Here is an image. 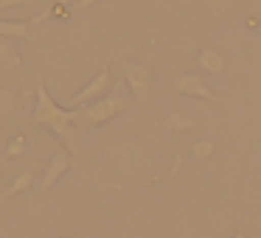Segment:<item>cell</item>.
<instances>
[{
  "label": "cell",
  "instance_id": "6da1fadb",
  "mask_svg": "<svg viewBox=\"0 0 261 238\" xmlns=\"http://www.w3.org/2000/svg\"><path fill=\"white\" fill-rule=\"evenodd\" d=\"M31 126H45L51 129L59 140L68 146L70 154H79V126H76V109H65L51 98L45 84L37 87V101L34 112H31Z\"/></svg>",
  "mask_w": 261,
  "mask_h": 238
},
{
  "label": "cell",
  "instance_id": "7a4b0ae2",
  "mask_svg": "<svg viewBox=\"0 0 261 238\" xmlns=\"http://www.w3.org/2000/svg\"><path fill=\"white\" fill-rule=\"evenodd\" d=\"M129 109V96L124 90L107 93V96L96 98V101L85 104L76 109V126L79 129H93V126H104L110 121H115L118 115H124Z\"/></svg>",
  "mask_w": 261,
  "mask_h": 238
},
{
  "label": "cell",
  "instance_id": "3957f363",
  "mask_svg": "<svg viewBox=\"0 0 261 238\" xmlns=\"http://www.w3.org/2000/svg\"><path fill=\"white\" fill-rule=\"evenodd\" d=\"M110 165H113V171L118 176L132 180L141 171H146L152 165V160H149L146 148L138 146V143H121V146L110 148Z\"/></svg>",
  "mask_w": 261,
  "mask_h": 238
},
{
  "label": "cell",
  "instance_id": "277c9868",
  "mask_svg": "<svg viewBox=\"0 0 261 238\" xmlns=\"http://www.w3.org/2000/svg\"><path fill=\"white\" fill-rule=\"evenodd\" d=\"M171 87H174V93L188 96V98H202V101H208V104H227V98L219 96V93H214L208 84H205L202 76H197V73L174 76V79H171Z\"/></svg>",
  "mask_w": 261,
  "mask_h": 238
},
{
  "label": "cell",
  "instance_id": "5b68a950",
  "mask_svg": "<svg viewBox=\"0 0 261 238\" xmlns=\"http://www.w3.org/2000/svg\"><path fill=\"white\" fill-rule=\"evenodd\" d=\"M113 87V68H101L96 76H93L90 81H87L85 87H82L79 93H76L73 98H70V109H79V107H85V104H90V101H96V98H101V96H107V90Z\"/></svg>",
  "mask_w": 261,
  "mask_h": 238
},
{
  "label": "cell",
  "instance_id": "8992f818",
  "mask_svg": "<svg viewBox=\"0 0 261 238\" xmlns=\"http://www.w3.org/2000/svg\"><path fill=\"white\" fill-rule=\"evenodd\" d=\"M121 68H124L126 84H129V90H132V96H135V101L146 107V104L152 101V73H149V68H143V65H135V62H124Z\"/></svg>",
  "mask_w": 261,
  "mask_h": 238
},
{
  "label": "cell",
  "instance_id": "52a82bcc",
  "mask_svg": "<svg viewBox=\"0 0 261 238\" xmlns=\"http://www.w3.org/2000/svg\"><path fill=\"white\" fill-rule=\"evenodd\" d=\"M70 154L68 152H57L51 160H48V165H45V174H42V182H40V193H48L54 185H57V180L62 174H68L70 171Z\"/></svg>",
  "mask_w": 261,
  "mask_h": 238
},
{
  "label": "cell",
  "instance_id": "ba28073f",
  "mask_svg": "<svg viewBox=\"0 0 261 238\" xmlns=\"http://www.w3.org/2000/svg\"><path fill=\"white\" fill-rule=\"evenodd\" d=\"M197 65H199V70H205V73H214V76H222V73H225V68H227L225 56H222L219 51H214V48H205V51H199Z\"/></svg>",
  "mask_w": 261,
  "mask_h": 238
},
{
  "label": "cell",
  "instance_id": "9c48e42d",
  "mask_svg": "<svg viewBox=\"0 0 261 238\" xmlns=\"http://www.w3.org/2000/svg\"><path fill=\"white\" fill-rule=\"evenodd\" d=\"M20 68H23V56H20V51L9 40L0 37V73H12V70H20Z\"/></svg>",
  "mask_w": 261,
  "mask_h": 238
},
{
  "label": "cell",
  "instance_id": "30bf717a",
  "mask_svg": "<svg viewBox=\"0 0 261 238\" xmlns=\"http://www.w3.org/2000/svg\"><path fill=\"white\" fill-rule=\"evenodd\" d=\"M163 129L171 132V135H182V132L197 129V121H194L191 115H186V112H169L166 121H163Z\"/></svg>",
  "mask_w": 261,
  "mask_h": 238
},
{
  "label": "cell",
  "instance_id": "8fae6325",
  "mask_svg": "<svg viewBox=\"0 0 261 238\" xmlns=\"http://www.w3.org/2000/svg\"><path fill=\"white\" fill-rule=\"evenodd\" d=\"M29 23H17V20H0V37L3 40H29Z\"/></svg>",
  "mask_w": 261,
  "mask_h": 238
},
{
  "label": "cell",
  "instance_id": "7c38bea8",
  "mask_svg": "<svg viewBox=\"0 0 261 238\" xmlns=\"http://www.w3.org/2000/svg\"><path fill=\"white\" fill-rule=\"evenodd\" d=\"M31 185H34V171L29 168V171H23V174H17V176H14V182L6 188V191H3V196H6V199H12V196H17V193H25Z\"/></svg>",
  "mask_w": 261,
  "mask_h": 238
},
{
  "label": "cell",
  "instance_id": "4fadbf2b",
  "mask_svg": "<svg viewBox=\"0 0 261 238\" xmlns=\"http://www.w3.org/2000/svg\"><path fill=\"white\" fill-rule=\"evenodd\" d=\"M216 152V143L211 137H199V140L191 143V157L194 160H211Z\"/></svg>",
  "mask_w": 261,
  "mask_h": 238
},
{
  "label": "cell",
  "instance_id": "5bb4252c",
  "mask_svg": "<svg viewBox=\"0 0 261 238\" xmlns=\"http://www.w3.org/2000/svg\"><path fill=\"white\" fill-rule=\"evenodd\" d=\"M202 3L214 17H225V14L236 12V6H239V0H202Z\"/></svg>",
  "mask_w": 261,
  "mask_h": 238
},
{
  "label": "cell",
  "instance_id": "9a60e30c",
  "mask_svg": "<svg viewBox=\"0 0 261 238\" xmlns=\"http://www.w3.org/2000/svg\"><path fill=\"white\" fill-rule=\"evenodd\" d=\"M25 148H29V140H25V135H14L12 143L6 146V152H3V157L6 160H17L25 154Z\"/></svg>",
  "mask_w": 261,
  "mask_h": 238
},
{
  "label": "cell",
  "instance_id": "2e32d148",
  "mask_svg": "<svg viewBox=\"0 0 261 238\" xmlns=\"http://www.w3.org/2000/svg\"><path fill=\"white\" fill-rule=\"evenodd\" d=\"M14 104H17V96H14L12 90H0V115H3V118L14 112Z\"/></svg>",
  "mask_w": 261,
  "mask_h": 238
},
{
  "label": "cell",
  "instance_id": "e0dca14e",
  "mask_svg": "<svg viewBox=\"0 0 261 238\" xmlns=\"http://www.w3.org/2000/svg\"><path fill=\"white\" fill-rule=\"evenodd\" d=\"M29 0H0V9H14V6H25Z\"/></svg>",
  "mask_w": 261,
  "mask_h": 238
},
{
  "label": "cell",
  "instance_id": "ac0fdd59",
  "mask_svg": "<svg viewBox=\"0 0 261 238\" xmlns=\"http://www.w3.org/2000/svg\"><path fill=\"white\" fill-rule=\"evenodd\" d=\"M90 6H96V0H76L73 3V9H90Z\"/></svg>",
  "mask_w": 261,
  "mask_h": 238
},
{
  "label": "cell",
  "instance_id": "d6986e66",
  "mask_svg": "<svg viewBox=\"0 0 261 238\" xmlns=\"http://www.w3.org/2000/svg\"><path fill=\"white\" fill-rule=\"evenodd\" d=\"M57 3H62V6H73L76 0H57Z\"/></svg>",
  "mask_w": 261,
  "mask_h": 238
},
{
  "label": "cell",
  "instance_id": "ffe728a7",
  "mask_svg": "<svg viewBox=\"0 0 261 238\" xmlns=\"http://www.w3.org/2000/svg\"><path fill=\"white\" fill-rule=\"evenodd\" d=\"M230 238H247V232H244V230H239L236 235H230Z\"/></svg>",
  "mask_w": 261,
  "mask_h": 238
},
{
  "label": "cell",
  "instance_id": "44dd1931",
  "mask_svg": "<svg viewBox=\"0 0 261 238\" xmlns=\"http://www.w3.org/2000/svg\"><path fill=\"white\" fill-rule=\"evenodd\" d=\"M68 238H76V235H68Z\"/></svg>",
  "mask_w": 261,
  "mask_h": 238
}]
</instances>
